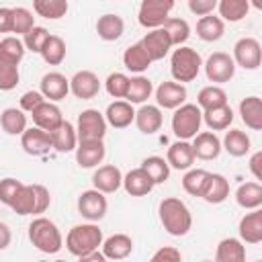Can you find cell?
I'll list each match as a JSON object with an SVG mask.
<instances>
[{"mask_svg":"<svg viewBox=\"0 0 262 262\" xmlns=\"http://www.w3.org/2000/svg\"><path fill=\"white\" fill-rule=\"evenodd\" d=\"M158 215H160V221L164 225V229L170 233V235H186L192 227V215H190V209L186 207L184 201L176 199V196H168L160 203L158 207Z\"/></svg>","mask_w":262,"mask_h":262,"instance_id":"1","label":"cell"},{"mask_svg":"<svg viewBox=\"0 0 262 262\" xmlns=\"http://www.w3.org/2000/svg\"><path fill=\"white\" fill-rule=\"evenodd\" d=\"M102 229L94 223H82L74 225L66 235V248L74 256H86L90 252H96L98 246H102Z\"/></svg>","mask_w":262,"mask_h":262,"instance_id":"2","label":"cell"},{"mask_svg":"<svg viewBox=\"0 0 262 262\" xmlns=\"http://www.w3.org/2000/svg\"><path fill=\"white\" fill-rule=\"evenodd\" d=\"M29 239L43 254H55L63 246L61 231L47 217H37V219L31 221V225H29Z\"/></svg>","mask_w":262,"mask_h":262,"instance_id":"3","label":"cell"},{"mask_svg":"<svg viewBox=\"0 0 262 262\" xmlns=\"http://www.w3.org/2000/svg\"><path fill=\"white\" fill-rule=\"evenodd\" d=\"M201 66H203V59L199 55L196 49L192 47H178L172 51V57H170V74L174 78V82L178 84H186V82H192L199 72H201Z\"/></svg>","mask_w":262,"mask_h":262,"instance_id":"4","label":"cell"},{"mask_svg":"<svg viewBox=\"0 0 262 262\" xmlns=\"http://www.w3.org/2000/svg\"><path fill=\"white\" fill-rule=\"evenodd\" d=\"M201 123H203V111L190 102H184L172 115V131L178 137V141L192 139L201 129Z\"/></svg>","mask_w":262,"mask_h":262,"instance_id":"5","label":"cell"},{"mask_svg":"<svg viewBox=\"0 0 262 262\" xmlns=\"http://www.w3.org/2000/svg\"><path fill=\"white\" fill-rule=\"evenodd\" d=\"M78 141H102L106 135V121L104 115L96 108H86L78 115L76 123Z\"/></svg>","mask_w":262,"mask_h":262,"instance_id":"6","label":"cell"},{"mask_svg":"<svg viewBox=\"0 0 262 262\" xmlns=\"http://www.w3.org/2000/svg\"><path fill=\"white\" fill-rule=\"evenodd\" d=\"M174 8L172 0H143L139 4V14L137 20L145 29H162L164 23L170 18V10Z\"/></svg>","mask_w":262,"mask_h":262,"instance_id":"7","label":"cell"},{"mask_svg":"<svg viewBox=\"0 0 262 262\" xmlns=\"http://www.w3.org/2000/svg\"><path fill=\"white\" fill-rule=\"evenodd\" d=\"M233 63L244 70H258L262 61V47L260 41L254 37H242L233 45Z\"/></svg>","mask_w":262,"mask_h":262,"instance_id":"8","label":"cell"},{"mask_svg":"<svg viewBox=\"0 0 262 262\" xmlns=\"http://www.w3.org/2000/svg\"><path fill=\"white\" fill-rule=\"evenodd\" d=\"M205 74L209 78V82H215V84H225L233 78L235 74V63L231 59L229 53H223V51H215L207 57L205 61Z\"/></svg>","mask_w":262,"mask_h":262,"instance_id":"9","label":"cell"},{"mask_svg":"<svg viewBox=\"0 0 262 262\" xmlns=\"http://www.w3.org/2000/svg\"><path fill=\"white\" fill-rule=\"evenodd\" d=\"M106 209H108V203H106V196L94 188L90 190H84L80 196H78V213L88 219L90 223L94 221H100L104 215H106Z\"/></svg>","mask_w":262,"mask_h":262,"instance_id":"10","label":"cell"},{"mask_svg":"<svg viewBox=\"0 0 262 262\" xmlns=\"http://www.w3.org/2000/svg\"><path fill=\"white\" fill-rule=\"evenodd\" d=\"M70 92L80 100H90L100 92V80L90 70H80L70 80Z\"/></svg>","mask_w":262,"mask_h":262,"instance_id":"11","label":"cell"},{"mask_svg":"<svg viewBox=\"0 0 262 262\" xmlns=\"http://www.w3.org/2000/svg\"><path fill=\"white\" fill-rule=\"evenodd\" d=\"M156 106L158 108H170L176 111L186 102V88L178 82H162L156 88Z\"/></svg>","mask_w":262,"mask_h":262,"instance_id":"12","label":"cell"},{"mask_svg":"<svg viewBox=\"0 0 262 262\" xmlns=\"http://www.w3.org/2000/svg\"><path fill=\"white\" fill-rule=\"evenodd\" d=\"M139 43H141L143 51L147 53L149 61H160V59H164V57L170 53V49H172L170 37L166 35L164 29H154V31H149Z\"/></svg>","mask_w":262,"mask_h":262,"instance_id":"13","label":"cell"},{"mask_svg":"<svg viewBox=\"0 0 262 262\" xmlns=\"http://www.w3.org/2000/svg\"><path fill=\"white\" fill-rule=\"evenodd\" d=\"M92 184H94V190L102 194H111L123 186V174L117 166L104 164V166H98L96 172L92 174Z\"/></svg>","mask_w":262,"mask_h":262,"instance_id":"14","label":"cell"},{"mask_svg":"<svg viewBox=\"0 0 262 262\" xmlns=\"http://www.w3.org/2000/svg\"><path fill=\"white\" fill-rule=\"evenodd\" d=\"M43 98L47 102H57V100H63L70 92V80L59 74V72H49L41 78V90Z\"/></svg>","mask_w":262,"mask_h":262,"instance_id":"15","label":"cell"},{"mask_svg":"<svg viewBox=\"0 0 262 262\" xmlns=\"http://www.w3.org/2000/svg\"><path fill=\"white\" fill-rule=\"evenodd\" d=\"M20 147L29 156H45L49 149H53L49 133L39 127H31L20 135Z\"/></svg>","mask_w":262,"mask_h":262,"instance_id":"16","label":"cell"},{"mask_svg":"<svg viewBox=\"0 0 262 262\" xmlns=\"http://www.w3.org/2000/svg\"><path fill=\"white\" fill-rule=\"evenodd\" d=\"M31 117H33L35 127H39V129H43V131H47V133H51L53 129H57V127L63 123V115H61L59 106L53 104V102H47V100H45L41 106H37V108L31 113Z\"/></svg>","mask_w":262,"mask_h":262,"instance_id":"17","label":"cell"},{"mask_svg":"<svg viewBox=\"0 0 262 262\" xmlns=\"http://www.w3.org/2000/svg\"><path fill=\"white\" fill-rule=\"evenodd\" d=\"M192 154L199 160H215L221 154V139L213 131H203L192 137Z\"/></svg>","mask_w":262,"mask_h":262,"instance_id":"18","label":"cell"},{"mask_svg":"<svg viewBox=\"0 0 262 262\" xmlns=\"http://www.w3.org/2000/svg\"><path fill=\"white\" fill-rule=\"evenodd\" d=\"M106 156V147L102 141H78L76 162L80 168H96Z\"/></svg>","mask_w":262,"mask_h":262,"instance_id":"19","label":"cell"},{"mask_svg":"<svg viewBox=\"0 0 262 262\" xmlns=\"http://www.w3.org/2000/svg\"><path fill=\"white\" fill-rule=\"evenodd\" d=\"M237 231H239V242L260 244L262 242V211L260 209H254V211L246 213L239 219Z\"/></svg>","mask_w":262,"mask_h":262,"instance_id":"20","label":"cell"},{"mask_svg":"<svg viewBox=\"0 0 262 262\" xmlns=\"http://www.w3.org/2000/svg\"><path fill=\"white\" fill-rule=\"evenodd\" d=\"M104 121L106 125L115 127V129H125L135 121V111L133 104H129L127 100H115L106 106L104 113Z\"/></svg>","mask_w":262,"mask_h":262,"instance_id":"21","label":"cell"},{"mask_svg":"<svg viewBox=\"0 0 262 262\" xmlns=\"http://www.w3.org/2000/svg\"><path fill=\"white\" fill-rule=\"evenodd\" d=\"M133 252V239L127 233H115L102 239V256L106 260H123Z\"/></svg>","mask_w":262,"mask_h":262,"instance_id":"22","label":"cell"},{"mask_svg":"<svg viewBox=\"0 0 262 262\" xmlns=\"http://www.w3.org/2000/svg\"><path fill=\"white\" fill-rule=\"evenodd\" d=\"M164 123V117H162V108H158L156 104H143L137 113H135V125L141 133L145 135H154L156 131H160Z\"/></svg>","mask_w":262,"mask_h":262,"instance_id":"23","label":"cell"},{"mask_svg":"<svg viewBox=\"0 0 262 262\" xmlns=\"http://www.w3.org/2000/svg\"><path fill=\"white\" fill-rule=\"evenodd\" d=\"M51 137V145L55 151L59 154H68V151H74L78 147V135H76V127L70 123V121H63L57 129H53L49 133Z\"/></svg>","mask_w":262,"mask_h":262,"instance_id":"24","label":"cell"},{"mask_svg":"<svg viewBox=\"0 0 262 262\" xmlns=\"http://www.w3.org/2000/svg\"><path fill=\"white\" fill-rule=\"evenodd\" d=\"M156 184L151 182V178L145 174V170L141 168H133L123 176V188L127 190V194L131 196H145L151 192Z\"/></svg>","mask_w":262,"mask_h":262,"instance_id":"25","label":"cell"},{"mask_svg":"<svg viewBox=\"0 0 262 262\" xmlns=\"http://www.w3.org/2000/svg\"><path fill=\"white\" fill-rule=\"evenodd\" d=\"M166 162L170 168L174 170H190V166L194 164V154H192V145L188 141H176L168 147L166 154Z\"/></svg>","mask_w":262,"mask_h":262,"instance_id":"26","label":"cell"},{"mask_svg":"<svg viewBox=\"0 0 262 262\" xmlns=\"http://www.w3.org/2000/svg\"><path fill=\"white\" fill-rule=\"evenodd\" d=\"M221 149H225L233 158H242L252 149V141L246 131L242 129H229L221 141Z\"/></svg>","mask_w":262,"mask_h":262,"instance_id":"27","label":"cell"},{"mask_svg":"<svg viewBox=\"0 0 262 262\" xmlns=\"http://www.w3.org/2000/svg\"><path fill=\"white\" fill-rule=\"evenodd\" d=\"M239 117L252 131L262 129V100L258 96H246L239 102Z\"/></svg>","mask_w":262,"mask_h":262,"instance_id":"28","label":"cell"},{"mask_svg":"<svg viewBox=\"0 0 262 262\" xmlns=\"http://www.w3.org/2000/svg\"><path fill=\"white\" fill-rule=\"evenodd\" d=\"M215 262H246V246L235 237H225L217 244Z\"/></svg>","mask_w":262,"mask_h":262,"instance_id":"29","label":"cell"},{"mask_svg":"<svg viewBox=\"0 0 262 262\" xmlns=\"http://www.w3.org/2000/svg\"><path fill=\"white\" fill-rule=\"evenodd\" d=\"M123 31H125V23L119 14L108 12V14L98 16V20H96V33L102 41H117V39H121Z\"/></svg>","mask_w":262,"mask_h":262,"instance_id":"30","label":"cell"},{"mask_svg":"<svg viewBox=\"0 0 262 262\" xmlns=\"http://www.w3.org/2000/svg\"><path fill=\"white\" fill-rule=\"evenodd\" d=\"M227 196H229V180L223 174H209V180L201 199H205L211 205H219Z\"/></svg>","mask_w":262,"mask_h":262,"instance_id":"31","label":"cell"},{"mask_svg":"<svg viewBox=\"0 0 262 262\" xmlns=\"http://www.w3.org/2000/svg\"><path fill=\"white\" fill-rule=\"evenodd\" d=\"M223 33H225V23L215 14L201 16L196 23V35H199V39H203L207 43L219 41L223 37Z\"/></svg>","mask_w":262,"mask_h":262,"instance_id":"32","label":"cell"},{"mask_svg":"<svg viewBox=\"0 0 262 262\" xmlns=\"http://www.w3.org/2000/svg\"><path fill=\"white\" fill-rule=\"evenodd\" d=\"M235 201L242 209H260L262 205V184L260 182H244L235 190Z\"/></svg>","mask_w":262,"mask_h":262,"instance_id":"33","label":"cell"},{"mask_svg":"<svg viewBox=\"0 0 262 262\" xmlns=\"http://www.w3.org/2000/svg\"><path fill=\"white\" fill-rule=\"evenodd\" d=\"M203 121L213 133L223 131L233 123V111L229 104H223V106H217L211 111H203Z\"/></svg>","mask_w":262,"mask_h":262,"instance_id":"34","label":"cell"},{"mask_svg":"<svg viewBox=\"0 0 262 262\" xmlns=\"http://www.w3.org/2000/svg\"><path fill=\"white\" fill-rule=\"evenodd\" d=\"M0 127L8 135H23L27 131V115L20 108H4L0 115Z\"/></svg>","mask_w":262,"mask_h":262,"instance_id":"35","label":"cell"},{"mask_svg":"<svg viewBox=\"0 0 262 262\" xmlns=\"http://www.w3.org/2000/svg\"><path fill=\"white\" fill-rule=\"evenodd\" d=\"M123 63H125V68H127L129 72H135V74H141V72H145V70L151 66V61H149V57H147V53L143 51V47H141L139 41L133 43V45H129V47L125 49V53H123Z\"/></svg>","mask_w":262,"mask_h":262,"instance_id":"36","label":"cell"},{"mask_svg":"<svg viewBox=\"0 0 262 262\" xmlns=\"http://www.w3.org/2000/svg\"><path fill=\"white\" fill-rule=\"evenodd\" d=\"M151 92H154L151 80L145 76H135V78H129V88L125 98L129 104H141L151 96Z\"/></svg>","mask_w":262,"mask_h":262,"instance_id":"37","label":"cell"},{"mask_svg":"<svg viewBox=\"0 0 262 262\" xmlns=\"http://www.w3.org/2000/svg\"><path fill=\"white\" fill-rule=\"evenodd\" d=\"M223 104H227V92L221 86L211 84V86L201 88V92L196 96V106L201 111H211V108H217Z\"/></svg>","mask_w":262,"mask_h":262,"instance_id":"38","label":"cell"},{"mask_svg":"<svg viewBox=\"0 0 262 262\" xmlns=\"http://www.w3.org/2000/svg\"><path fill=\"white\" fill-rule=\"evenodd\" d=\"M217 10H219V18L225 23H237L242 20L248 10H250V2L248 0H221L217 2Z\"/></svg>","mask_w":262,"mask_h":262,"instance_id":"39","label":"cell"},{"mask_svg":"<svg viewBox=\"0 0 262 262\" xmlns=\"http://www.w3.org/2000/svg\"><path fill=\"white\" fill-rule=\"evenodd\" d=\"M139 168L145 170V174L151 178L154 184H162V182H166L168 176H170V166H168V162H166L164 158H160V156H149V158H145Z\"/></svg>","mask_w":262,"mask_h":262,"instance_id":"40","label":"cell"},{"mask_svg":"<svg viewBox=\"0 0 262 262\" xmlns=\"http://www.w3.org/2000/svg\"><path fill=\"white\" fill-rule=\"evenodd\" d=\"M209 174L207 170L203 168H190L184 178H182V188L190 194V196H203V190L207 186V180H209Z\"/></svg>","mask_w":262,"mask_h":262,"instance_id":"41","label":"cell"},{"mask_svg":"<svg viewBox=\"0 0 262 262\" xmlns=\"http://www.w3.org/2000/svg\"><path fill=\"white\" fill-rule=\"evenodd\" d=\"M25 45L18 37H4L0 41V59L2 61H8L12 66H18L25 57Z\"/></svg>","mask_w":262,"mask_h":262,"instance_id":"42","label":"cell"},{"mask_svg":"<svg viewBox=\"0 0 262 262\" xmlns=\"http://www.w3.org/2000/svg\"><path fill=\"white\" fill-rule=\"evenodd\" d=\"M164 31H166V35L170 37V43H172V47L176 45V47H182L184 43H186V39L190 37V27H188V23L184 20V18H168L166 23H164V27H162Z\"/></svg>","mask_w":262,"mask_h":262,"instance_id":"43","label":"cell"},{"mask_svg":"<svg viewBox=\"0 0 262 262\" xmlns=\"http://www.w3.org/2000/svg\"><path fill=\"white\" fill-rule=\"evenodd\" d=\"M41 57L49 66H59L66 59V43H63V39L57 37V35H49V39L45 41V45L41 49Z\"/></svg>","mask_w":262,"mask_h":262,"instance_id":"44","label":"cell"},{"mask_svg":"<svg viewBox=\"0 0 262 262\" xmlns=\"http://www.w3.org/2000/svg\"><path fill=\"white\" fill-rule=\"evenodd\" d=\"M33 10L49 20H57L61 16H66L68 12V2L66 0H35L33 2Z\"/></svg>","mask_w":262,"mask_h":262,"instance_id":"45","label":"cell"},{"mask_svg":"<svg viewBox=\"0 0 262 262\" xmlns=\"http://www.w3.org/2000/svg\"><path fill=\"white\" fill-rule=\"evenodd\" d=\"M10 209L18 215H35V188H33V184H23V188L16 192L14 201L10 203Z\"/></svg>","mask_w":262,"mask_h":262,"instance_id":"46","label":"cell"},{"mask_svg":"<svg viewBox=\"0 0 262 262\" xmlns=\"http://www.w3.org/2000/svg\"><path fill=\"white\" fill-rule=\"evenodd\" d=\"M33 27H35V16L29 8H25V6L12 8V31L10 33H16V35L25 37Z\"/></svg>","mask_w":262,"mask_h":262,"instance_id":"47","label":"cell"},{"mask_svg":"<svg viewBox=\"0 0 262 262\" xmlns=\"http://www.w3.org/2000/svg\"><path fill=\"white\" fill-rule=\"evenodd\" d=\"M104 88L113 98H125L129 88V76H125L123 72H113L104 80Z\"/></svg>","mask_w":262,"mask_h":262,"instance_id":"48","label":"cell"},{"mask_svg":"<svg viewBox=\"0 0 262 262\" xmlns=\"http://www.w3.org/2000/svg\"><path fill=\"white\" fill-rule=\"evenodd\" d=\"M47 39H49V31H47L45 27H33V29L25 35L23 45H25V49H27V51L41 53V49H43V45H45V41H47Z\"/></svg>","mask_w":262,"mask_h":262,"instance_id":"49","label":"cell"},{"mask_svg":"<svg viewBox=\"0 0 262 262\" xmlns=\"http://www.w3.org/2000/svg\"><path fill=\"white\" fill-rule=\"evenodd\" d=\"M18 80H20L18 66H12V63L0 59V90H4V92L14 90Z\"/></svg>","mask_w":262,"mask_h":262,"instance_id":"50","label":"cell"},{"mask_svg":"<svg viewBox=\"0 0 262 262\" xmlns=\"http://www.w3.org/2000/svg\"><path fill=\"white\" fill-rule=\"evenodd\" d=\"M20 188H23V182L20 180H16V178H2L0 180V203H4V205L10 207V203L14 201L16 192Z\"/></svg>","mask_w":262,"mask_h":262,"instance_id":"51","label":"cell"},{"mask_svg":"<svg viewBox=\"0 0 262 262\" xmlns=\"http://www.w3.org/2000/svg\"><path fill=\"white\" fill-rule=\"evenodd\" d=\"M33 188H35V215H41V213H45L49 209L51 194L43 184H33Z\"/></svg>","mask_w":262,"mask_h":262,"instance_id":"52","label":"cell"},{"mask_svg":"<svg viewBox=\"0 0 262 262\" xmlns=\"http://www.w3.org/2000/svg\"><path fill=\"white\" fill-rule=\"evenodd\" d=\"M45 102V98H43V94L41 92H37V90H29V92H25L23 96H20V111L23 113H33L37 106H41Z\"/></svg>","mask_w":262,"mask_h":262,"instance_id":"53","label":"cell"},{"mask_svg":"<svg viewBox=\"0 0 262 262\" xmlns=\"http://www.w3.org/2000/svg\"><path fill=\"white\" fill-rule=\"evenodd\" d=\"M149 262H182V254L174 246H164L151 256Z\"/></svg>","mask_w":262,"mask_h":262,"instance_id":"54","label":"cell"},{"mask_svg":"<svg viewBox=\"0 0 262 262\" xmlns=\"http://www.w3.org/2000/svg\"><path fill=\"white\" fill-rule=\"evenodd\" d=\"M215 8H217V0H188V10L196 16L213 14Z\"/></svg>","mask_w":262,"mask_h":262,"instance_id":"55","label":"cell"},{"mask_svg":"<svg viewBox=\"0 0 262 262\" xmlns=\"http://www.w3.org/2000/svg\"><path fill=\"white\" fill-rule=\"evenodd\" d=\"M12 31V8L0 6V33Z\"/></svg>","mask_w":262,"mask_h":262,"instance_id":"56","label":"cell"},{"mask_svg":"<svg viewBox=\"0 0 262 262\" xmlns=\"http://www.w3.org/2000/svg\"><path fill=\"white\" fill-rule=\"evenodd\" d=\"M250 172L254 174L256 180H262V151L252 154V158H250Z\"/></svg>","mask_w":262,"mask_h":262,"instance_id":"57","label":"cell"},{"mask_svg":"<svg viewBox=\"0 0 262 262\" xmlns=\"http://www.w3.org/2000/svg\"><path fill=\"white\" fill-rule=\"evenodd\" d=\"M10 242H12V231H10V227L0 221V250H6V248L10 246Z\"/></svg>","mask_w":262,"mask_h":262,"instance_id":"58","label":"cell"},{"mask_svg":"<svg viewBox=\"0 0 262 262\" xmlns=\"http://www.w3.org/2000/svg\"><path fill=\"white\" fill-rule=\"evenodd\" d=\"M80 262H106V258L102 256V252H90L86 256H80Z\"/></svg>","mask_w":262,"mask_h":262,"instance_id":"59","label":"cell"},{"mask_svg":"<svg viewBox=\"0 0 262 262\" xmlns=\"http://www.w3.org/2000/svg\"><path fill=\"white\" fill-rule=\"evenodd\" d=\"M201 262H215V260H201Z\"/></svg>","mask_w":262,"mask_h":262,"instance_id":"60","label":"cell"},{"mask_svg":"<svg viewBox=\"0 0 262 262\" xmlns=\"http://www.w3.org/2000/svg\"><path fill=\"white\" fill-rule=\"evenodd\" d=\"M55 262H66V260H55Z\"/></svg>","mask_w":262,"mask_h":262,"instance_id":"61","label":"cell"},{"mask_svg":"<svg viewBox=\"0 0 262 262\" xmlns=\"http://www.w3.org/2000/svg\"><path fill=\"white\" fill-rule=\"evenodd\" d=\"M39 262H47V260H39Z\"/></svg>","mask_w":262,"mask_h":262,"instance_id":"62","label":"cell"},{"mask_svg":"<svg viewBox=\"0 0 262 262\" xmlns=\"http://www.w3.org/2000/svg\"><path fill=\"white\" fill-rule=\"evenodd\" d=\"M254 262H260V260H254Z\"/></svg>","mask_w":262,"mask_h":262,"instance_id":"63","label":"cell"}]
</instances>
